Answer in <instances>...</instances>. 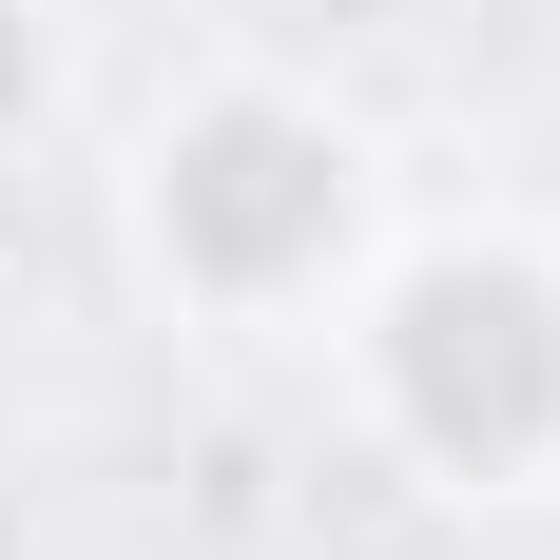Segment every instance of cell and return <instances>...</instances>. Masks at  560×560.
<instances>
[{
	"label": "cell",
	"mask_w": 560,
	"mask_h": 560,
	"mask_svg": "<svg viewBox=\"0 0 560 560\" xmlns=\"http://www.w3.org/2000/svg\"><path fill=\"white\" fill-rule=\"evenodd\" d=\"M406 406H425V445L503 464L522 425L560 406V329H541V290H503V271H445L425 310H406Z\"/></svg>",
	"instance_id": "6da1fadb"
},
{
	"label": "cell",
	"mask_w": 560,
	"mask_h": 560,
	"mask_svg": "<svg viewBox=\"0 0 560 560\" xmlns=\"http://www.w3.org/2000/svg\"><path fill=\"white\" fill-rule=\"evenodd\" d=\"M174 232H194L213 271H290V252L329 232V155L271 136V116H232V136H194V174H174Z\"/></svg>",
	"instance_id": "7a4b0ae2"
},
{
	"label": "cell",
	"mask_w": 560,
	"mask_h": 560,
	"mask_svg": "<svg viewBox=\"0 0 560 560\" xmlns=\"http://www.w3.org/2000/svg\"><path fill=\"white\" fill-rule=\"evenodd\" d=\"M0 116H20V20H0Z\"/></svg>",
	"instance_id": "3957f363"
}]
</instances>
